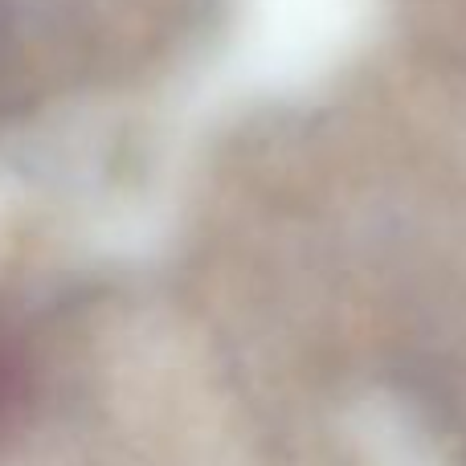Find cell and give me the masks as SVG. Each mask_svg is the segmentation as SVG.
Wrapping results in <instances>:
<instances>
[{
  "instance_id": "6da1fadb",
  "label": "cell",
  "mask_w": 466,
  "mask_h": 466,
  "mask_svg": "<svg viewBox=\"0 0 466 466\" xmlns=\"http://www.w3.org/2000/svg\"><path fill=\"white\" fill-rule=\"evenodd\" d=\"M25 389H29V377H25V360L13 344L0 339V430L21 413L25 405Z\"/></svg>"
},
{
  "instance_id": "7a4b0ae2",
  "label": "cell",
  "mask_w": 466,
  "mask_h": 466,
  "mask_svg": "<svg viewBox=\"0 0 466 466\" xmlns=\"http://www.w3.org/2000/svg\"><path fill=\"white\" fill-rule=\"evenodd\" d=\"M13 54H16V37H13V16H8L5 0H0V78L8 74L13 66Z\"/></svg>"
}]
</instances>
